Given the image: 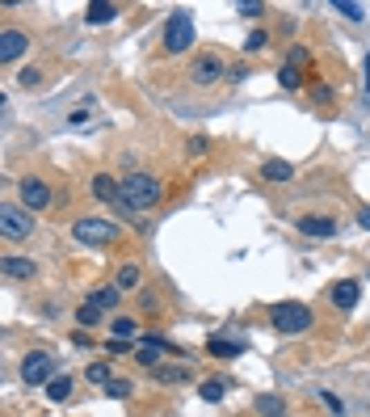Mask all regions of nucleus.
<instances>
[{"label": "nucleus", "mask_w": 370, "mask_h": 417, "mask_svg": "<svg viewBox=\"0 0 370 417\" xmlns=\"http://www.w3.org/2000/svg\"><path fill=\"white\" fill-rule=\"evenodd\" d=\"M160 198H165V181L156 173H143V169L127 173V181H122V211H151Z\"/></svg>", "instance_id": "f257e3e1"}, {"label": "nucleus", "mask_w": 370, "mask_h": 417, "mask_svg": "<svg viewBox=\"0 0 370 417\" xmlns=\"http://www.w3.org/2000/svg\"><path fill=\"white\" fill-rule=\"evenodd\" d=\"M315 321V312L299 299H282V303H270V325L278 333H307Z\"/></svg>", "instance_id": "f03ea898"}, {"label": "nucleus", "mask_w": 370, "mask_h": 417, "mask_svg": "<svg viewBox=\"0 0 370 417\" xmlns=\"http://www.w3.org/2000/svg\"><path fill=\"white\" fill-rule=\"evenodd\" d=\"M72 236L89 249H101V245H114L118 240V224L114 220H101V215H80L72 220Z\"/></svg>", "instance_id": "7ed1b4c3"}, {"label": "nucleus", "mask_w": 370, "mask_h": 417, "mask_svg": "<svg viewBox=\"0 0 370 417\" xmlns=\"http://www.w3.org/2000/svg\"><path fill=\"white\" fill-rule=\"evenodd\" d=\"M194 38H198L194 17H189L185 9L169 13V21H165V55H185V51L194 46Z\"/></svg>", "instance_id": "20e7f679"}, {"label": "nucleus", "mask_w": 370, "mask_h": 417, "mask_svg": "<svg viewBox=\"0 0 370 417\" xmlns=\"http://www.w3.org/2000/svg\"><path fill=\"white\" fill-rule=\"evenodd\" d=\"M0 232H5V240H26L34 232V211H26L17 202H5L0 206Z\"/></svg>", "instance_id": "39448f33"}, {"label": "nucleus", "mask_w": 370, "mask_h": 417, "mask_svg": "<svg viewBox=\"0 0 370 417\" xmlns=\"http://www.w3.org/2000/svg\"><path fill=\"white\" fill-rule=\"evenodd\" d=\"M21 380H26L30 388L50 384V380H55V354H46V350L26 354V362H21Z\"/></svg>", "instance_id": "423d86ee"}, {"label": "nucleus", "mask_w": 370, "mask_h": 417, "mask_svg": "<svg viewBox=\"0 0 370 417\" xmlns=\"http://www.w3.org/2000/svg\"><path fill=\"white\" fill-rule=\"evenodd\" d=\"M223 72H228V68H223V60L215 55V51H202V55L194 60V68H189V80L202 85V89H210V85L223 80Z\"/></svg>", "instance_id": "0eeeda50"}, {"label": "nucleus", "mask_w": 370, "mask_h": 417, "mask_svg": "<svg viewBox=\"0 0 370 417\" xmlns=\"http://www.w3.org/2000/svg\"><path fill=\"white\" fill-rule=\"evenodd\" d=\"M160 350H165V354H181V350H177L173 341H165L160 333H151V337H139L135 362H139V367H151V371H156V367H160Z\"/></svg>", "instance_id": "6e6552de"}, {"label": "nucleus", "mask_w": 370, "mask_h": 417, "mask_svg": "<svg viewBox=\"0 0 370 417\" xmlns=\"http://www.w3.org/2000/svg\"><path fill=\"white\" fill-rule=\"evenodd\" d=\"M17 190H21V206H26V211H46L50 198H55V194H50V186H46L42 177H21V181H17Z\"/></svg>", "instance_id": "1a4fd4ad"}, {"label": "nucleus", "mask_w": 370, "mask_h": 417, "mask_svg": "<svg viewBox=\"0 0 370 417\" xmlns=\"http://www.w3.org/2000/svg\"><path fill=\"white\" fill-rule=\"evenodd\" d=\"M295 228H299L303 236H311V240H333V236H337V220H333V215H299Z\"/></svg>", "instance_id": "9d476101"}, {"label": "nucleus", "mask_w": 370, "mask_h": 417, "mask_svg": "<svg viewBox=\"0 0 370 417\" xmlns=\"http://www.w3.org/2000/svg\"><path fill=\"white\" fill-rule=\"evenodd\" d=\"M0 274H5V278H13V283H30V278H38V266L30 262V257L5 253V257H0Z\"/></svg>", "instance_id": "9b49d317"}, {"label": "nucleus", "mask_w": 370, "mask_h": 417, "mask_svg": "<svg viewBox=\"0 0 370 417\" xmlns=\"http://www.w3.org/2000/svg\"><path fill=\"white\" fill-rule=\"evenodd\" d=\"M26 51H30V34H21V30H5L0 34V64H17Z\"/></svg>", "instance_id": "f8f14e48"}, {"label": "nucleus", "mask_w": 370, "mask_h": 417, "mask_svg": "<svg viewBox=\"0 0 370 417\" xmlns=\"http://www.w3.org/2000/svg\"><path fill=\"white\" fill-rule=\"evenodd\" d=\"M329 299H333V308L353 312V308H358V299H362V287H358L353 278H341V283H333V287H329Z\"/></svg>", "instance_id": "ddd939ff"}, {"label": "nucleus", "mask_w": 370, "mask_h": 417, "mask_svg": "<svg viewBox=\"0 0 370 417\" xmlns=\"http://www.w3.org/2000/svg\"><path fill=\"white\" fill-rule=\"evenodd\" d=\"M89 194H93L97 202H118V206H122V181H114L110 173H97V177L89 181Z\"/></svg>", "instance_id": "4468645a"}, {"label": "nucleus", "mask_w": 370, "mask_h": 417, "mask_svg": "<svg viewBox=\"0 0 370 417\" xmlns=\"http://www.w3.org/2000/svg\"><path fill=\"white\" fill-rule=\"evenodd\" d=\"M139 283H143V266H139V262H122V266L114 270V287H118L122 295H127V291H135Z\"/></svg>", "instance_id": "2eb2a0df"}, {"label": "nucleus", "mask_w": 370, "mask_h": 417, "mask_svg": "<svg viewBox=\"0 0 370 417\" xmlns=\"http://www.w3.org/2000/svg\"><path fill=\"white\" fill-rule=\"evenodd\" d=\"M261 177L282 186V181H290V177H295V165H290V161H282V156H270V161L261 165Z\"/></svg>", "instance_id": "dca6fc26"}, {"label": "nucleus", "mask_w": 370, "mask_h": 417, "mask_svg": "<svg viewBox=\"0 0 370 417\" xmlns=\"http://www.w3.org/2000/svg\"><path fill=\"white\" fill-rule=\"evenodd\" d=\"M257 413L261 417H290V405L282 396H274V392H261L257 396Z\"/></svg>", "instance_id": "f3484780"}, {"label": "nucleus", "mask_w": 370, "mask_h": 417, "mask_svg": "<svg viewBox=\"0 0 370 417\" xmlns=\"http://www.w3.org/2000/svg\"><path fill=\"white\" fill-rule=\"evenodd\" d=\"M84 17H89V26H110L118 17V5H110V0H93Z\"/></svg>", "instance_id": "a211bd4d"}, {"label": "nucleus", "mask_w": 370, "mask_h": 417, "mask_svg": "<svg viewBox=\"0 0 370 417\" xmlns=\"http://www.w3.org/2000/svg\"><path fill=\"white\" fill-rule=\"evenodd\" d=\"M206 354L210 358H236V354H244V346L240 341H228V337H210L206 341Z\"/></svg>", "instance_id": "6ab92c4d"}, {"label": "nucleus", "mask_w": 370, "mask_h": 417, "mask_svg": "<svg viewBox=\"0 0 370 417\" xmlns=\"http://www.w3.org/2000/svg\"><path fill=\"white\" fill-rule=\"evenodd\" d=\"M118 299H122V291H118V287H97V291H89V303H97L101 312L118 308Z\"/></svg>", "instance_id": "aec40b11"}, {"label": "nucleus", "mask_w": 370, "mask_h": 417, "mask_svg": "<svg viewBox=\"0 0 370 417\" xmlns=\"http://www.w3.org/2000/svg\"><path fill=\"white\" fill-rule=\"evenodd\" d=\"M84 380H89V384H97V388H110V384H114L110 362H89V367H84Z\"/></svg>", "instance_id": "412c9836"}, {"label": "nucleus", "mask_w": 370, "mask_h": 417, "mask_svg": "<svg viewBox=\"0 0 370 417\" xmlns=\"http://www.w3.org/2000/svg\"><path fill=\"white\" fill-rule=\"evenodd\" d=\"M68 396H72V375H55V380L46 384V400L59 405V400H68Z\"/></svg>", "instance_id": "4be33fe9"}, {"label": "nucleus", "mask_w": 370, "mask_h": 417, "mask_svg": "<svg viewBox=\"0 0 370 417\" xmlns=\"http://www.w3.org/2000/svg\"><path fill=\"white\" fill-rule=\"evenodd\" d=\"M97 321H101V308L84 299V303L76 308V325H80V329H97Z\"/></svg>", "instance_id": "5701e85b"}, {"label": "nucleus", "mask_w": 370, "mask_h": 417, "mask_svg": "<svg viewBox=\"0 0 370 417\" xmlns=\"http://www.w3.org/2000/svg\"><path fill=\"white\" fill-rule=\"evenodd\" d=\"M110 333H114L118 341H139V325H135L131 317H118V321L110 325Z\"/></svg>", "instance_id": "b1692460"}, {"label": "nucleus", "mask_w": 370, "mask_h": 417, "mask_svg": "<svg viewBox=\"0 0 370 417\" xmlns=\"http://www.w3.org/2000/svg\"><path fill=\"white\" fill-rule=\"evenodd\" d=\"M266 46H270V30H252V34L244 38V55H261Z\"/></svg>", "instance_id": "393cba45"}, {"label": "nucleus", "mask_w": 370, "mask_h": 417, "mask_svg": "<svg viewBox=\"0 0 370 417\" xmlns=\"http://www.w3.org/2000/svg\"><path fill=\"white\" fill-rule=\"evenodd\" d=\"M278 85H282V89H299V85H303V68L282 64V68H278Z\"/></svg>", "instance_id": "a878e982"}, {"label": "nucleus", "mask_w": 370, "mask_h": 417, "mask_svg": "<svg viewBox=\"0 0 370 417\" xmlns=\"http://www.w3.org/2000/svg\"><path fill=\"white\" fill-rule=\"evenodd\" d=\"M223 388H228L223 380H206V384L198 388V396H202V400H210V405H219V400H223Z\"/></svg>", "instance_id": "bb28decb"}, {"label": "nucleus", "mask_w": 370, "mask_h": 417, "mask_svg": "<svg viewBox=\"0 0 370 417\" xmlns=\"http://www.w3.org/2000/svg\"><path fill=\"white\" fill-rule=\"evenodd\" d=\"M333 13H341V17H349V21H362V17H366V9L353 5V0H333Z\"/></svg>", "instance_id": "cd10ccee"}, {"label": "nucleus", "mask_w": 370, "mask_h": 417, "mask_svg": "<svg viewBox=\"0 0 370 417\" xmlns=\"http://www.w3.org/2000/svg\"><path fill=\"white\" fill-rule=\"evenodd\" d=\"M156 380H160V384H185L189 371L185 367H156Z\"/></svg>", "instance_id": "c85d7f7f"}, {"label": "nucleus", "mask_w": 370, "mask_h": 417, "mask_svg": "<svg viewBox=\"0 0 370 417\" xmlns=\"http://www.w3.org/2000/svg\"><path fill=\"white\" fill-rule=\"evenodd\" d=\"M333 97H337L333 85H324V80H315V85H311V101H315V106H329Z\"/></svg>", "instance_id": "c756f323"}, {"label": "nucleus", "mask_w": 370, "mask_h": 417, "mask_svg": "<svg viewBox=\"0 0 370 417\" xmlns=\"http://www.w3.org/2000/svg\"><path fill=\"white\" fill-rule=\"evenodd\" d=\"M131 392H135V384H131V380H114L110 388H105V396H114V400H127Z\"/></svg>", "instance_id": "7c9ffc66"}, {"label": "nucleus", "mask_w": 370, "mask_h": 417, "mask_svg": "<svg viewBox=\"0 0 370 417\" xmlns=\"http://www.w3.org/2000/svg\"><path fill=\"white\" fill-rule=\"evenodd\" d=\"M38 80H42V72H38V68H21V76H17V85H21V89H38Z\"/></svg>", "instance_id": "2f4dec72"}, {"label": "nucleus", "mask_w": 370, "mask_h": 417, "mask_svg": "<svg viewBox=\"0 0 370 417\" xmlns=\"http://www.w3.org/2000/svg\"><path fill=\"white\" fill-rule=\"evenodd\" d=\"M206 148H210V139H206V135H189V143H185V152H189V156H206Z\"/></svg>", "instance_id": "473e14b6"}, {"label": "nucleus", "mask_w": 370, "mask_h": 417, "mask_svg": "<svg viewBox=\"0 0 370 417\" xmlns=\"http://www.w3.org/2000/svg\"><path fill=\"white\" fill-rule=\"evenodd\" d=\"M307 60H311V55H307V46H299V42H295L290 51H286V64H295V68H303Z\"/></svg>", "instance_id": "72a5a7b5"}, {"label": "nucleus", "mask_w": 370, "mask_h": 417, "mask_svg": "<svg viewBox=\"0 0 370 417\" xmlns=\"http://www.w3.org/2000/svg\"><path fill=\"white\" fill-rule=\"evenodd\" d=\"M89 123H93V114H89V110H72V114H68V127H76V131H80V127H89Z\"/></svg>", "instance_id": "f704fd0d"}, {"label": "nucleus", "mask_w": 370, "mask_h": 417, "mask_svg": "<svg viewBox=\"0 0 370 417\" xmlns=\"http://www.w3.org/2000/svg\"><path fill=\"white\" fill-rule=\"evenodd\" d=\"M320 400H324V405H329V409H333V413H337V417H341V413H345V409H341V400H337V396H333V392H320Z\"/></svg>", "instance_id": "c9c22d12"}, {"label": "nucleus", "mask_w": 370, "mask_h": 417, "mask_svg": "<svg viewBox=\"0 0 370 417\" xmlns=\"http://www.w3.org/2000/svg\"><path fill=\"white\" fill-rule=\"evenodd\" d=\"M236 13H244V17H257V13H266V5H236Z\"/></svg>", "instance_id": "e433bc0d"}, {"label": "nucleus", "mask_w": 370, "mask_h": 417, "mask_svg": "<svg viewBox=\"0 0 370 417\" xmlns=\"http://www.w3.org/2000/svg\"><path fill=\"white\" fill-rule=\"evenodd\" d=\"M105 350H110V354H131V341H118V337H114V341L105 346Z\"/></svg>", "instance_id": "4c0bfd02"}, {"label": "nucleus", "mask_w": 370, "mask_h": 417, "mask_svg": "<svg viewBox=\"0 0 370 417\" xmlns=\"http://www.w3.org/2000/svg\"><path fill=\"white\" fill-rule=\"evenodd\" d=\"M358 228L370 232V206H362V211H358Z\"/></svg>", "instance_id": "58836bf2"}, {"label": "nucleus", "mask_w": 370, "mask_h": 417, "mask_svg": "<svg viewBox=\"0 0 370 417\" xmlns=\"http://www.w3.org/2000/svg\"><path fill=\"white\" fill-rule=\"evenodd\" d=\"M366 97H370V51H366Z\"/></svg>", "instance_id": "ea45409f"}]
</instances>
